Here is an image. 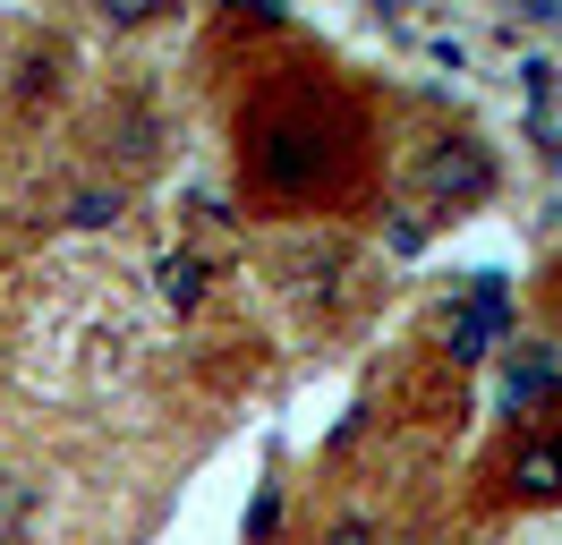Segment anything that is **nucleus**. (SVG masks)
Returning <instances> with one entry per match:
<instances>
[{
	"mask_svg": "<svg viewBox=\"0 0 562 545\" xmlns=\"http://www.w3.org/2000/svg\"><path fill=\"white\" fill-rule=\"evenodd\" d=\"M350 145L358 111L307 68H299V86H273V94H256V111H239V179L265 204L333 197L350 170Z\"/></svg>",
	"mask_w": 562,
	"mask_h": 545,
	"instance_id": "nucleus-1",
	"label": "nucleus"
},
{
	"mask_svg": "<svg viewBox=\"0 0 562 545\" xmlns=\"http://www.w3.org/2000/svg\"><path fill=\"white\" fill-rule=\"evenodd\" d=\"M426 197L435 204H477V197H494V154L477 145V136H435V154H426Z\"/></svg>",
	"mask_w": 562,
	"mask_h": 545,
	"instance_id": "nucleus-2",
	"label": "nucleus"
},
{
	"mask_svg": "<svg viewBox=\"0 0 562 545\" xmlns=\"http://www.w3.org/2000/svg\"><path fill=\"white\" fill-rule=\"evenodd\" d=\"M503 494H512V503H562V435L528 426V435L503 452Z\"/></svg>",
	"mask_w": 562,
	"mask_h": 545,
	"instance_id": "nucleus-3",
	"label": "nucleus"
},
{
	"mask_svg": "<svg viewBox=\"0 0 562 545\" xmlns=\"http://www.w3.org/2000/svg\"><path fill=\"white\" fill-rule=\"evenodd\" d=\"M503 401L512 409H554L562 401V341H528L503 367Z\"/></svg>",
	"mask_w": 562,
	"mask_h": 545,
	"instance_id": "nucleus-4",
	"label": "nucleus"
},
{
	"mask_svg": "<svg viewBox=\"0 0 562 545\" xmlns=\"http://www.w3.org/2000/svg\"><path fill=\"white\" fill-rule=\"evenodd\" d=\"M69 43H26V52H18V86H9V94H18V111H52V102L69 94Z\"/></svg>",
	"mask_w": 562,
	"mask_h": 545,
	"instance_id": "nucleus-5",
	"label": "nucleus"
},
{
	"mask_svg": "<svg viewBox=\"0 0 562 545\" xmlns=\"http://www.w3.org/2000/svg\"><path fill=\"white\" fill-rule=\"evenodd\" d=\"M205 290H213V265L196 247H162V256H154V299L171 307V315H196Z\"/></svg>",
	"mask_w": 562,
	"mask_h": 545,
	"instance_id": "nucleus-6",
	"label": "nucleus"
},
{
	"mask_svg": "<svg viewBox=\"0 0 562 545\" xmlns=\"http://www.w3.org/2000/svg\"><path fill=\"white\" fill-rule=\"evenodd\" d=\"M60 222L69 231H120L128 222V179H77L60 197Z\"/></svg>",
	"mask_w": 562,
	"mask_h": 545,
	"instance_id": "nucleus-7",
	"label": "nucleus"
},
{
	"mask_svg": "<svg viewBox=\"0 0 562 545\" xmlns=\"http://www.w3.org/2000/svg\"><path fill=\"white\" fill-rule=\"evenodd\" d=\"M503 333V272H477V290H469V307L452 315V358H477V341Z\"/></svg>",
	"mask_w": 562,
	"mask_h": 545,
	"instance_id": "nucleus-8",
	"label": "nucleus"
},
{
	"mask_svg": "<svg viewBox=\"0 0 562 545\" xmlns=\"http://www.w3.org/2000/svg\"><path fill=\"white\" fill-rule=\"evenodd\" d=\"M120 145H111V154H120V163H154V145H162V129H154V111H137V102H128V111H120Z\"/></svg>",
	"mask_w": 562,
	"mask_h": 545,
	"instance_id": "nucleus-9",
	"label": "nucleus"
},
{
	"mask_svg": "<svg viewBox=\"0 0 562 545\" xmlns=\"http://www.w3.org/2000/svg\"><path fill=\"white\" fill-rule=\"evenodd\" d=\"M273 520H281V486L265 477V486H256V511H247V545H273Z\"/></svg>",
	"mask_w": 562,
	"mask_h": 545,
	"instance_id": "nucleus-10",
	"label": "nucleus"
},
{
	"mask_svg": "<svg viewBox=\"0 0 562 545\" xmlns=\"http://www.w3.org/2000/svg\"><path fill=\"white\" fill-rule=\"evenodd\" d=\"M103 26H120V34L154 26V0H111V9H103Z\"/></svg>",
	"mask_w": 562,
	"mask_h": 545,
	"instance_id": "nucleus-11",
	"label": "nucleus"
},
{
	"mask_svg": "<svg viewBox=\"0 0 562 545\" xmlns=\"http://www.w3.org/2000/svg\"><path fill=\"white\" fill-rule=\"evenodd\" d=\"M324 545H375V520L350 511V520H333V537H324Z\"/></svg>",
	"mask_w": 562,
	"mask_h": 545,
	"instance_id": "nucleus-12",
	"label": "nucleus"
},
{
	"mask_svg": "<svg viewBox=\"0 0 562 545\" xmlns=\"http://www.w3.org/2000/svg\"><path fill=\"white\" fill-rule=\"evenodd\" d=\"M528 18H546V26H562V0H528Z\"/></svg>",
	"mask_w": 562,
	"mask_h": 545,
	"instance_id": "nucleus-13",
	"label": "nucleus"
}]
</instances>
